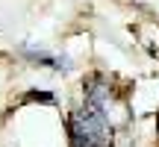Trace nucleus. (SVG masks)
Wrapping results in <instances>:
<instances>
[{"label": "nucleus", "mask_w": 159, "mask_h": 147, "mask_svg": "<svg viewBox=\"0 0 159 147\" xmlns=\"http://www.w3.org/2000/svg\"><path fill=\"white\" fill-rule=\"evenodd\" d=\"M106 106L85 100L83 109L71 112L68 118V138L71 147H109L112 144V124H109Z\"/></svg>", "instance_id": "f257e3e1"}, {"label": "nucleus", "mask_w": 159, "mask_h": 147, "mask_svg": "<svg viewBox=\"0 0 159 147\" xmlns=\"http://www.w3.org/2000/svg\"><path fill=\"white\" fill-rule=\"evenodd\" d=\"M24 53H27L30 59H35V62L47 65V68H56V71H68V62H65V59H59V56H50V53H44V50H35V47H24Z\"/></svg>", "instance_id": "7ed1b4c3"}, {"label": "nucleus", "mask_w": 159, "mask_h": 147, "mask_svg": "<svg viewBox=\"0 0 159 147\" xmlns=\"http://www.w3.org/2000/svg\"><path fill=\"white\" fill-rule=\"evenodd\" d=\"M24 100H41V103H53L56 97H53L50 91H30V94L24 97Z\"/></svg>", "instance_id": "20e7f679"}, {"label": "nucleus", "mask_w": 159, "mask_h": 147, "mask_svg": "<svg viewBox=\"0 0 159 147\" xmlns=\"http://www.w3.org/2000/svg\"><path fill=\"white\" fill-rule=\"evenodd\" d=\"M85 100L106 106V100H109V85L103 82V77H97V74H94V77L85 79Z\"/></svg>", "instance_id": "f03ea898"}]
</instances>
